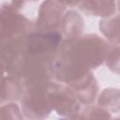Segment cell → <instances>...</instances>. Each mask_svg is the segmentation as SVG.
Masks as SVG:
<instances>
[{"instance_id":"1","label":"cell","mask_w":120,"mask_h":120,"mask_svg":"<svg viewBox=\"0 0 120 120\" xmlns=\"http://www.w3.org/2000/svg\"><path fill=\"white\" fill-rule=\"evenodd\" d=\"M96 34L64 40L53 61V81L70 85L101 66L112 47Z\"/></svg>"},{"instance_id":"2","label":"cell","mask_w":120,"mask_h":120,"mask_svg":"<svg viewBox=\"0 0 120 120\" xmlns=\"http://www.w3.org/2000/svg\"><path fill=\"white\" fill-rule=\"evenodd\" d=\"M25 2H8L0 6V41L25 37L35 28L34 21L20 11Z\"/></svg>"},{"instance_id":"3","label":"cell","mask_w":120,"mask_h":120,"mask_svg":"<svg viewBox=\"0 0 120 120\" xmlns=\"http://www.w3.org/2000/svg\"><path fill=\"white\" fill-rule=\"evenodd\" d=\"M51 81L35 82L23 86V92L19 101L22 112L27 120H46L50 115L52 108L48 90Z\"/></svg>"},{"instance_id":"4","label":"cell","mask_w":120,"mask_h":120,"mask_svg":"<svg viewBox=\"0 0 120 120\" xmlns=\"http://www.w3.org/2000/svg\"><path fill=\"white\" fill-rule=\"evenodd\" d=\"M64 38L59 30L33 29L24 38V53L27 57L54 60Z\"/></svg>"},{"instance_id":"5","label":"cell","mask_w":120,"mask_h":120,"mask_svg":"<svg viewBox=\"0 0 120 120\" xmlns=\"http://www.w3.org/2000/svg\"><path fill=\"white\" fill-rule=\"evenodd\" d=\"M48 93L52 111H55L58 115L67 118L81 110L75 94L66 84L52 80L49 83Z\"/></svg>"},{"instance_id":"6","label":"cell","mask_w":120,"mask_h":120,"mask_svg":"<svg viewBox=\"0 0 120 120\" xmlns=\"http://www.w3.org/2000/svg\"><path fill=\"white\" fill-rule=\"evenodd\" d=\"M25 37L12 40L0 41V66L8 75L15 76L22 64L25 57Z\"/></svg>"},{"instance_id":"7","label":"cell","mask_w":120,"mask_h":120,"mask_svg":"<svg viewBox=\"0 0 120 120\" xmlns=\"http://www.w3.org/2000/svg\"><path fill=\"white\" fill-rule=\"evenodd\" d=\"M65 2L45 1L39 6L38 17L34 21L35 29L58 30L61 20L67 10Z\"/></svg>"},{"instance_id":"8","label":"cell","mask_w":120,"mask_h":120,"mask_svg":"<svg viewBox=\"0 0 120 120\" xmlns=\"http://www.w3.org/2000/svg\"><path fill=\"white\" fill-rule=\"evenodd\" d=\"M68 87L75 94L79 103L84 106L92 105L98 95V83L92 72L68 85Z\"/></svg>"},{"instance_id":"9","label":"cell","mask_w":120,"mask_h":120,"mask_svg":"<svg viewBox=\"0 0 120 120\" xmlns=\"http://www.w3.org/2000/svg\"><path fill=\"white\" fill-rule=\"evenodd\" d=\"M83 28L84 22L82 16L76 10L68 9L61 20L58 30L64 40H68L82 36Z\"/></svg>"},{"instance_id":"10","label":"cell","mask_w":120,"mask_h":120,"mask_svg":"<svg viewBox=\"0 0 120 120\" xmlns=\"http://www.w3.org/2000/svg\"><path fill=\"white\" fill-rule=\"evenodd\" d=\"M115 1H79L73 2V6L77 7L81 11L91 16H100L108 18L113 16L116 11Z\"/></svg>"},{"instance_id":"11","label":"cell","mask_w":120,"mask_h":120,"mask_svg":"<svg viewBox=\"0 0 120 120\" xmlns=\"http://www.w3.org/2000/svg\"><path fill=\"white\" fill-rule=\"evenodd\" d=\"M22 92L23 85L17 77L4 76L0 80V105L20 100Z\"/></svg>"},{"instance_id":"12","label":"cell","mask_w":120,"mask_h":120,"mask_svg":"<svg viewBox=\"0 0 120 120\" xmlns=\"http://www.w3.org/2000/svg\"><path fill=\"white\" fill-rule=\"evenodd\" d=\"M61 120H112V115L99 106L89 105L80 110L76 114Z\"/></svg>"},{"instance_id":"13","label":"cell","mask_w":120,"mask_h":120,"mask_svg":"<svg viewBox=\"0 0 120 120\" xmlns=\"http://www.w3.org/2000/svg\"><path fill=\"white\" fill-rule=\"evenodd\" d=\"M99 30L112 45H119L118 14L104 18L99 22Z\"/></svg>"},{"instance_id":"14","label":"cell","mask_w":120,"mask_h":120,"mask_svg":"<svg viewBox=\"0 0 120 120\" xmlns=\"http://www.w3.org/2000/svg\"><path fill=\"white\" fill-rule=\"evenodd\" d=\"M98 104L109 112H119V90L117 88L104 89L98 97Z\"/></svg>"},{"instance_id":"15","label":"cell","mask_w":120,"mask_h":120,"mask_svg":"<svg viewBox=\"0 0 120 120\" xmlns=\"http://www.w3.org/2000/svg\"><path fill=\"white\" fill-rule=\"evenodd\" d=\"M0 120H22L19 106L14 102L0 105Z\"/></svg>"},{"instance_id":"16","label":"cell","mask_w":120,"mask_h":120,"mask_svg":"<svg viewBox=\"0 0 120 120\" xmlns=\"http://www.w3.org/2000/svg\"><path fill=\"white\" fill-rule=\"evenodd\" d=\"M108 68L114 73L119 72V45H113L105 60Z\"/></svg>"},{"instance_id":"17","label":"cell","mask_w":120,"mask_h":120,"mask_svg":"<svg viewBox=\"0 0 120 120\" xmlns=\"http://www.w3.org/2000/svg\"><path fill=\"white\" fill-rule=\"evenodd\" d=\"M5 76V72H4V70H3V68H2V67L0 66V80L3 78Z\"/></svg>"},{"instance_id":"18","label":"cell","mask_w":120,"mask_h":120,"mask_svg":"<svg viewBox=\"0 0 120 120\" xmlns=\"http://www.w3.org/2000/svg\"><path fill=\"white\" fill-rule=\"evenodd\" d=\"M112 120H119L118 117H115V118H112Z\"/></svg>"}]
</instances>
